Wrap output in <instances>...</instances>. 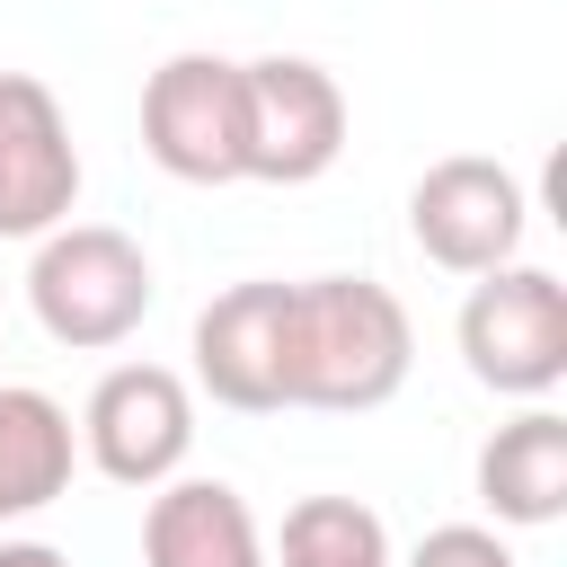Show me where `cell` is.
<instances>
[{"instance_id": "1", "label": "cell", "mask_w": 567, "mask_h": 567, "mask_svg": "<svg viewBox=\"0 0 567 567\" xmlns=\"http://www.w3.org/2000/svg\"><path fill=\"white\" fill-rule=\"evenodd\" d=\"M416 328L408 301L372 275H301L284 292V408L372 416L408 390Z\"/></svg>"}, {"instance_id": "2", "label": "cell", "mask_w": 567, "mask_h": 567, "mask_svg": "<svg viewBox=\"0 0 567 567\" xmlns=\"http://www.w3.org/2000/svg\"><path fill=\"white\" fill-rule=\"evenodd\" d=\"M151 301H159V275H151L142 239L115 230V221H62V230H44L35 257H27V310H35V328H44L53 346H71V354L124 346V337L151 319Z\"/></svg>"}, {"instance_id": "3", "label": "cell", "mask_w": 567, "mask_h": 567, "mask_svg": "<svg viewBox=\"0 0 567 567\" xmlns=\"http://www.w3.org/2000/svg\"><path fill=\"white\" fill-rule=\"evenodd\" d=\"M452 337H461V363H470L478 390L540 408L567 381V284L549 266H523L514 257V266H496V275L470 284Z\"/></svg>"}, {"instance_id": "4", "label": "cell", "mask_w": 567, "mask_h": 567, "mask_svg": "<svg viewBox=\"0 0 567 567\" xmlns=\"http://www.w3.org/2000/svg\"><path fill=\"white\" fill-rule=\"evenodd\" d=\"M142 151L177 186H239L248 177V89L230 53H168L142 80Z\"/></svg>"}, {"instance_id": "5", "label": "cell", "mask_w": 567, "mask_h": 567, "mask_svg": "<svg viewBox=\"0 0 567 567\" xmlns=\"http://www.w3.org/2000/svg\"><path fill=\"white\" fill-rule=\"evenodd\" d=\"M523 230H532V195L505 159H478V151H452L434 159L416 186H408V239L425 266L443 275H496L523 257Z\"/></svg>"}, {"instance_id": "6", "label": "cell", "mask_w": 567, "mask_h": 567, "mask_svg": "<svg viewBox=\"0 0 567 567\" xmlns=\"http://www.w3.org/2000/svg\"><path fill=\"white\" fill-rule=\"evenodd\" d=\"M186 452H195V390L186 372L168 363H115L97 372L89 408H80V461L115 487H168L186 478Z\"/></svg>"}, {"instance_id": "7", "label": "cell", "mask_w": 567, "mask_h": 567, "mask_svg": "<svg viewBox=\"0 0 567 567\" xmlns=\"http://www.w3.org/2000/svg\"><path fill=\"white\" fill-rule=\"evenodd\" d=\"M248 89V177L257 186H319L346 159V89L310 53H257L239 62Z\"/></svg>"}, {"instance_id": "8", "label": "cell", "mask_w": 567, "mask_h": 567, "mask_svg": "<svg viewBox=\"0 0 567 567\" xmlns=\"http://www.w3.org/2000/svg\"><path fill=\"white\" fill-rule=\"evenodd\" d=\"M80 213V142L35 71H0V239H44Z\"/></svg>"}, {"instance_id": "9", "label": "cell", "mask_w": 567, "mask_h": 567, "mask_svg": "<svg viewBox=\"0 0 567 567\" xmlns=\"http://www.w3.org/2000/svg\"><path fill=\"white\" fill-rule=\"evenodd\" d=\"M284 292L292 284H275V275L213 292L195 310V337H186V354H195L186 390H204L230 416H275L284 408Z\"/></svg>"}, {"instance_id": "10", "label": "cell", "mask_w": 567, "mask_h": 567, "mask_svg": "<svg viewBox=\"0 0 567 567\" xmlns=\"http://www.w3.org/2000/svg\"><path fill=\"white\" fill-rule=\"evenodd\" d=\"M478 505L496 532H549L567 514V416L540 399L478 443Z\"/></svg>"}, {"instance_id": "11", "label": "cell", "mask_w": 567, "mask_h": 567, "mask_svg": "<svg viewBox=\"0 0 567 567\" xmlns=\"http://www.w3.org/2000/svg\"><path fill=\"white\" fill-rule=\"evenodd\" d=\"M142 567H266V532L230 478H168L142 505Z\"/></svg>"}, {"instance_id": "12", "label": "cell", "mask_w": 567, "mask_h": 567, "mask_svg": "<svg viewBox=\"0 0 567 567\" xmlns=\"http://www.w3.org/2000/svg\"><path fill=\"white\" fill-rule=\"evenodd\" d=\"M71 470H80L71 408L35 381H0V523H27L53 496H71Z\"/></svg>"}, {"instance_id": "13", "label": "cell", "mask_w": 567, "mask_h": 567, "mask_svg": "<svg viewBox=\"0 0 567 567\" xmlns=\"http://www.w3.org/2000/svg\"><path fill=\"white\" fill-rule=\"evenodd\" d=\"M266 567H399V549L363 496H301L275 532Z\"/></svg>"}, {"instance_id": "14", "label": "cell", "mask_w": 567, "mask_h": 567, "mask_svg": "<svg viewBox=\"0 0 567 567\" xmlns=\"http://www.w3.org/2000/svg\"><path fill=\"white\" fill-rule=\"evenodd\" d=\"M399 567H514V540L496 523H434Z\"/></svg>"}, {"instance_id": "15", "label": "cell", "mask_w": 567, "mask_h": 567, "mask_svg": "<svg viewBox=\"0 0 567 567\" xmlns=\"http://www.w3.org/2000/svg\"><path fill=\"white\" fill-rule=\"evenodd\" d=\"M0 567H71L53 540H0Z\"/></svg>"}]
</instances>
